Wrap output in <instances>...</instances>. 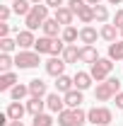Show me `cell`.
Masks as SVG:
<instances>
[{
	"label": "cell",
	"mask_w": 123,
	"mask_h": 126,
	"mask_svg": "<svg viewBox=\"0 0 123 126\" xmlns=\"http://www.w3.org/2000/svg\"><path fill=\"white\" fill-rule=\"evenodd\" d=\"M27 85H29V97H46V94H48L46 82H44V80H39V78L29 80Z\"/></svg>",
	"instance_id": "obj_16"
},
{
	"label": "cell",
	"mask_w": 123,
	"mask_h": 126,
	"mask_svg": "<svg viewBox=\"0 0 123 126\" xmlns=\"http://www.w3.org/2000/svg\"><path fill=\"white\" fill-rule=\"evenodd\" d=\"M7 126H24V124H22V121H10Z\"/></svg>",
	"instance_id": "obj_39"
},
{
	"label": "cell",
	"mask_w": 123,
	"mask_h": 126,
	"mask_svg": "<svg viewBox=\"0 0 123 126\" xmlns=\"http://www.w3.org/2000/svg\"><path fill=\"white\" fill-rule=\"evenodd\" d=\"M12 15V7H7V5H0V22H7Z\"/></svg>",
	"instance_id": "obj_34"
},
{
	"label": "cell",
	"mask_w": 123,
	"mask_h": 126,
	"mask_svg": "<svg viewBox=\"0 0 123 126\" xmlns=\"http://www.w3.org/2000/svg\"><path fill=\"white\" fill-rule=\"evenodd\" d=\"M63 61L65 63H77L80 61V48H77L75 44H68L65 51H63Z\"/></svg>",
	"instance_id": "obj_26"
},
{
	"label": "cell",
	"mask_w": 123,
	"mask_h": 126,
	"mask_svg": "<svg viewBox=\"0 0 123 126\" xmlns=\"http://www.w3.org/2000/svg\"><path fill=\"white\" fill-rule=\"evenodd\" d=\"M17 82H19L17 73H12V70H10V73H2V75H0V92H10Z\"/></svg>",
	"instance_id": "obj_17"
},
{
	"label": "cell",
	"mask_w": 123,
	"mask_h": 126,
	"mask_svg": "<svg viewBox=\"0 0 123 126\" xmlns=\"http://www.w3.org/2000/svg\"><path fill=\"white\" fill-rule=\"evenodd\" d=\"M80 61L92 65V63L99 61V51H97L94 46H82V48H80Z\"/></svg>",
	"instance_id": "obj_21"
},
{
	"label": "cell",
	"mask_w": 123,
	"mask_h": 126,
	"mask_svg": "<svg viewBox=\"0 0 123 126\" xmlns=\"http://www.w3.org/2000/svg\"><path fill=\"white\" fill-rule=\"evenodd\" d=\"M29 10H31V2L29 0H12V12L19 17H27L29 15Z\"/></svg>",
	"instance_id": "obj_24"
},
{
	"label": "cell",
	"mask_w": 123,
	"mask_h": 126,
	"mask_svg": "<svg viewBox=\"0 0 123 126\" xmlns=\"http://www.w3.org/2000/svg\"><path fill=\"white\" fill-rule=\"evenodd\" d=\"M0 48H2V53H12V51H15V48H19V46H17V39L2 36V39H0Z\"/></svg>",
	"instance_id": "obj_31"
},
{
	"label": "cell",
	"mask_w": 123,
	"mask_h": 126,
	"mask_svg": "<svg viewBox=\"0 0 123 126\" xmlns=\"http://www.w3.org/2000/svg\"><path fill=\"white\" fill-rule=\"evenodd\" d=\"M99 36H101L104 41H109V44H113V41H116V36H118V27H116V24H101Z\"/></svg>",
	"instance_id": "obj_22"
},
{
	"label": "cell",
	"mask_w": 123,
	"mask_h": 126,
	"mask_svg": "<svg viewBox=\"0 0 123 126\" xmlns=\"http://www.w3.org/2000/svg\"><path fill=\"white\" fill-rule=\"evenodd\" d=\"M97 36H99V32L94 29L92 24H85V27L80 29V41H82L85 46H94V44H97Z\"/></svg>",
	"instance_id": "obj_13"
},
{
	"label": "cell",
	"mask_w": 123,
	"mask_h": 126,
	"mask_svg": "<svg viewBox=\"0 0 123 126\" xmlns=\"http://www.w3.org/2000/svg\"><path fill=\"white\" fill-rule=\"evenodd\" d=\"M109 2H111V5H118V2H121V0H109Z\"/></svg>",
	"instance_id": "obj_41"
},
{
	"label": "cell",
	"mask_w": 123,
	"mask_h": 126,
	"mask_svg": "<svg viewBox=\"0 0 123 126\" xmlns=\"http://www.w3.org/2000/svg\"><path fill=\"white\" fill-rule=\"evenodd\" d=\"M113 99H116V109H123V92H118Z\"/></svg>",
	"instance_id": "obj_38"
},
{
	"label": "cell",
	"mask_w": 123,
	"mask_h": 126,
	"mask_svg": "<svg viewBox=\"0 0 123 126\" xmlns=\"http://www.w3.org/2000/svg\"><path fill=\"white\" fill-rule=\"evenodd\" d=\"M31 126H34V124H31Z\"/></svg>",
	"instance_id": "obj_44"
},
{
	"label": "cell",
	"mask_w": 123,
	"mask_h": 126,
	"mask_svg": "<svg viewBox=\"0 0 123 126\" xmlns=\"http://www.w3.org/2000/svg\"><path fill=\"white\" fill-rule=\"evenodd\" d=\"M34 126H53V116L51 114H39V116H34Z\"/></svg>",
	"instance_id": "obj_32"
},
{
	"label": "cell",
	"mask_w": 123,
	"mask_h": 126,
	"mask_svg": "<svg viewBox=\"0 0 123 126\" xmlns=\"http://www.w3.org/2000/svg\"><path fill=\"white\" fill-rule=\"evenodd\" d=\"M113 24H116L118 29L123 27V7H121V10H116V15H113Z\"/></svg>",
	"instance_id": "obj_35"
},
{
	"label": "cell",
	"mask_w": 123,
	"mask_h": 126,
	"mask_svg": "<svg viewBox=\"0 0 123 126\" xmlns=\"http://www.w3.org/2000/svg\"><path fill=\"white\" fill-rule=\"evenodd\" d=\"M87 121V111L85 109H70V107H65V109L58 114V126H82Z\"/></svg>",
	"instance_id": "obj_3"
},
{
	"label": "cell",
	"mask_w": 123,
	"mask_h": 126,
	"mask_svg": "<svg viewBox=\"0 0 123 126\" xmlns=\"http://www.w3.org/2000/svg\"><path fill=\"white\" fill-rule=\"evenodd\" d=\"M5 114L10 116V121H22V116L27 114V104H22V102H10L7 109H5Z\"/></svg>",
	"instance_id": "obj_12"
},
{
	"label": "cell",
	"mask_w": 123,
	"mask_h": 126,
	"mask_svg": "<svg viewBox=\"0 0 123 126\" xmlns=\"http://www.w3.org/2000/svg\"><path fill=\"white\" fill-rule=\"evenodd\" d=\"M94 22H99V24H106L109 22V7L106 5H94Z\"/></svg>",
	"instance_id": "obj_27"
},
{
	"label": "cell",
	"mask_w": 123,
	"mask_h": 126,
	"mask_svg": "<svg viewBox=\"0 0 123 126\" xmlns=\"http://www.w3.org/2000/svg\"><path fill=\"white\" fill-rule=\"evenodd\" d=\"M48 19V5L44 2H39V5H31V10H29V15L24 17V24H27V29L31 32H36L39 27H44V22Z\"/></svg>",
	"instance_id": "obj_2"
},
{
	"label": "cell",
	"mask_w": 123,
	"mask_h": 126,
	"mask_svg": "<svg viewBox=\"0 0 123 126\" xmlns=\"http://www.w3.org/2000/svg\"><path fill=\"white\" fill-rule=\"evenodd\" d=\"M46 109L51 114H61L65 109V99L61 97V92H48L46 94Z\"/></svg>",
	"instance_id": "obj_9"
},
{
	"label": "cell",
	"mask_w": 123,
	"mask_h": 126,
	"mask_svg": "<svg viewBox=\"0 0 123 126\" xmlns=\"http://www.w3.org/2000/svg\"><path fill=\"white\" fill-rule=\"evenodd\" d=\"M65 65L68 63L63 61V56H51L46 61V73L51 78H61V75H65Z\"/></svg>",
	"instance_id": "obj_7"
},
{
	"label": "cell",
	"mask_w": 123,
	"mask_h": 126,
	"mask_svg": "<svg viewBox=\"0 0 123 126\" xmlns=\"http://www.w3.org/2000/svg\"><path fill=\"white\" fill-rule=\"evenodd\" d=\"M61 39L65 41V44H75L77 39H80V32L70 24V27H63V34H61Z\"/></svg>",
	"instance_id": "obj_28"
},
{
	"label": "cell",
	"mask_w": 123,
	"mask_h": 126,
	"mask_svg": "<svg viewBox=\"0 0 123 126\" xmlns=\"http://www.w3.org/2000/svg\"><path fill=\"white\" fill-rule=\"evenodd\" d=\"M44 36H51V39H56V36H61L63 34V24L56 19V17H48L46 22H44Z\"/></svg>",
	"instance_id": "obj_11"
},
{
	"label": "cell",
	"mask_w": 123,
	"mask_h": 126,
	"mask_svg": "<svg viewBox=\"0 0 123 126\" xmlns=\"http://www.w3.org/2000/svg\"><path fill=\"white\" fill-rule=\"evenodd\" d=\"M63 99H65V107H70V109H77L82 102H85V97H82V90H70V92L63 94Z\"/></svg>",
	"instance_id": "obj_15"
},
{
	"label": "cell",
	"mask_w": 123,
	"mask_h": 126,
	"mask_svg": "<svg viewBox=\"0 0 123 126\" xmlns=\"http://www.w3.org/2000/svg\"><path fill=\"white\" fill-rule=\"evenodd\" d=\"M109 58L111 61H123V39L121 41H113L109 46Z\"/></svg>",
	"instance_id": "obj_29"
},
{
	"label": "cell",
	"mask_w": 123,
	"mask_h": 126,
	"mask_svg": "<svg viewBox=\"0 0 123 126\" xmlns=\"http://www.w3.org/2000/svg\"><path fill=\"white\" fill-rule=\"evenodd\" d=\"M15 39H17V46H19V51H29V48H34V44H36V39H34V32L31 29H17L15 34Z\"/></svg>",
	"instance_id": "obj_8"
},
{
	"label": "cell",
	"mask_w": 123,
	"mask_h": 126,
	"mask_svg": "<svg viewBox=\"0 0 123 126\" xmlns=\"http://www.w3.org/2000/svg\"><path fill=\"white\" fill-rule=\"evenodd\" d=\"M111 70H113V61H111V58H99L97 63H92L89 75H92L97 82H104V80L111 75Z\"/></svg>",
	"instance_id": "obj_6"
},
{
	"label": "cell",
	"mask_w": 123,
	"mask_h": 126,
	"mask_svg": "<svg viewBox=\"0 0 123 126\" xmlns=\"http://www.w3.org/2000/svg\"><path fill=\"white\" fill-rule=\"evenodd\" d=\"M85 5H87V0H68V7L73 10V15H77Z\"/></svg>",
	"instance_id": "obj_33"
},
{
	"label": "cell",
	"mask_w": 123,
	"mask_h": 126,
	"mask_svg": "<svg viewBox=\"0 0 123 126\" xmlns=\"http://www.w3.org/2000/svg\"><path fill=\"white\" fill-rule=\"evenodd\" d=\"M15 65V58L10 53H0V73H10Z\"/></svg>",
	"instance_id": "obj_30"
},
{
	"label": "cell",
	"mask_w": 123,
	"mask_h": 126,
	"mask_svg": "<svg viewBox=\"0 0 123 126\" xmlns=\"http://www.w3.org/2000/svg\"><path fill=\"white\" fill-rule=\"evenodd\" d=\"M87 121L94 126H109L113 121V114L109 107H92V109L87 111Z\"/></svg>",
	"instance_id": "obj_4"
},
{
	"label": "cell",
	"mask_w": 123,
	"mask_h": 126,
	"mask_svg": "<svg viewBox=\"0 0 123 126\" xmlns=\"http://www.w3.org/2000/svg\"><path fill=\"white\" fill-rule=\"evenodd\" d=\"M2 36H10V24L7 22H0V39Z\"/></svg>",
	"instance_id": "obj_36"
},
{
	"label": "cell",
	"mask_w": 123,
	"mask_h": 126,
	"mask_svg": "<svg viewBox=\"0 0 123 126\" xmlns=\"http://www.w3.org/2000/svg\"><path fill=\"white\" fill-rule=\"evenodd\" d=\"M39 56H41V53H36V51H17L15 65L19 68V70H31V68H36V65L41 63Z\"/></svg>",
	"instance_id": "obj_5"
},
{
	"label": "cell",
	"mask_w": 123,
	"mask_h": 126,
	"mask_svg": "<svg viewBox=\"0 0 123 126\" xmlns=\"http://www.w3.org/2000/svg\"><path fill=\"white\" fill-rule=\"evenodd\" d=\"M75 17L82 22V24H92V22H94V5H89V2H87V5H85V7H82Z\"/></svg>",
	"instance_id": "obj_23"
},
{
	"label": "cell",
	"mask_w": 123,
	"mask_h": 126,
	"mask_svg": "<svg viewBox=\"0 0 123 126\" xmlns=\"http://www.w3.org/2000/svg\"><path fill=\"white\" fill-rule=\"evenodd\" d=\"M118 92H121V80L113 78V75H109L104 82H97L94 99H99V102H109V99H113Z\"/></svg>",
	"instance_id": "obj_1"
},
{
	"label": "cell",
	"mask_w": 123,
	"mask_h": 126,
	"mask_svg": "<svg viewBox=\"0 0 123 126\" xmlns=\"http://www.w3.org/2000/svg\"><path fill=\"white\" fill-rule=\"evenodd\" d=\"M73 78H75V87H77V90H82V92L92 87V80H94L92 75H89V73H85V70H77Z\"/></svg>",
	"instance_id": "obj_18"
},
{
	"label": "cell",
	"mask_w": 123,
	"mask_h": 126,
	"mask_svg": "<svg viewBox=\"0 0 123 126\" xmlns=\"http://www.w3.org/2000/svg\"><path fill=\"white\" fill-rule=\"evenodd\" d=\"M44 109H46V99H44V97H29V102H27V114L39 116V114H44Z\"/></svg>",
	"instance_id": "obj_14"
},
{
	"label": "cell",
	"mask_w": 123,
	"mask_h": 126,
	"mask_svg": "<svg viewBox=\"0 0 123 126\" xmlns=\"http://www.w3.org/2000/svg\"><path fill=\"white\" fill-rule=\"evenodd\" d=\"M70 90H75V78H70V75H61V78H56V92H70Z\"/></svg>",
	"instance_id": "obj_20"
},
{
	"label": "cell",
	"mask_w": 123,
	"mask_h": 126,
	"mask_svg": "<svg viewBox=\"0 0 123 126\" xmlns=\"http://www.w3.org/2000/svg\"><path fill=\"white\" fill-rule=\"evenodd\" d=\"M118 34H121V39H123V27H121V29H118Z\"/></svg>",
	"instance_id": "obj_43"
},
{
	"label": "cell",
	"mask_w": 123,
	"mask_h": 126,
	"mask_svg": "<svg viewBox=\"0 0 123 126\" xmlns=\"http://www.w3.org/2000/svg\"><path fill=\"white\" fill-rule=\"evenodd\" d=\"M48 7H53V10H58V7H63V0H44Z\"/></svg>",
	"instance_id": "obj_37"
},
{
	"label": "cell",
	"mask_w": 123,
	"mask_h": 126,
	"mask_svg": "<svg viewBox=\"0 0 123 126\" xmlns=\"http://www.w3.org/2000/svg\"><path fill=\"white\" fill-rule=\"evenodd\" d=\"M87 2H89V5H99L101 0H87Z\"/></svg>",
	"instance_id": "obj_40"
},
{
	"label": "cell",
	"mask_w": 123,
	"mask_h": 126,
	"mask_svg": "<svg viewBox=\"0 0 123 126\" xmlns=\"http://www.w3.org/2000/svg\"><path fill=\"white\" fill-rule=\"evenodd\" d=\"M53 17H56V19L61 22L63 27H70V24H73V19H75V15H73V10H70L68 5H63V7H58Z\"/></svg>",
	"instance_id": "obj_19"
},
{
	"label": "cell",
	"mask_w": 123,
	"mask_h": 126,
	"mask_svg": "<svg viewBox=\"0 0 123 126\" xmlns=\"http://www.w3.org/2000/svg\"><path fill=\"white\" fill-rule=\"evenodd\" d=\"M56 39H58V36H56ZM56 39H51V36H39L36 44H34V51H36V53H48V56H53Z\"/></svg>",
	"instance_id": "obj_10"
},
{
	"label": "cell",
	"mask_w": 123,
	"mask_h": 126,
	"mask_svg": "<svg viewBox=\"0 0 123 126\" xmlns=\"http://www.w3.org/2000/svg\"><path fill=\"white\" fill-rule=\"evenodd\" d=\"M29 2H31V5H39V2H41V0H29Z\"/></svg>",
	"instance_id": "obj_42"
},
{
	"label": "cell",
	"mask_w": 123,
	"mask_h": 126,
	"mask_svg": "<svg viewBox=\"0 0 123 126\" xmlns=\"http://www.w3.org/2000/svg\"><path fill=\"white\" fill-rule=\"evenodd\" d=\"M27 94H29V85H22V82H17L15 87L10 90V97H12V102H22Z\"/></svg>",
	"instance_id": "obj_25"
}]
</instances>
